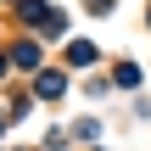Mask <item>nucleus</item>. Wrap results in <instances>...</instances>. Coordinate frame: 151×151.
<instances>
[{
	"label": "nucleus",
	"instance_id": "nucleus-1",
	"mask_svg": "<svg viewBox=\"0 0 151 151\" xmlns=\"http://www.w3.org/2000/svg\"><path fill=\"white\" fill-rule=\"evenodd\" d=\"M34 95H39V101H62V95H67V84H62V73H39V84H34Z\"/></svg>",
	"mask_w": 151,
	"mask_h": 151
}]
</instances>
